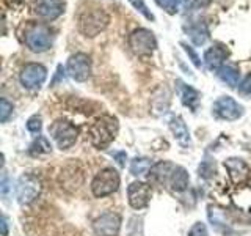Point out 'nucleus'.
Returning <instances> with one entry per match:
<instances>
[{"mask_svg": "<svg viewBox=\"0 0 251 236\" xmlns=\"http://www.w3.org/2000/svg\"><path fill=\"white\" fill-rule=\"evenodd\" d=\"M129 3L135 8V10L140 13V14H143L145 18L148 21H155V16L151 13V10L148 8V5L145 3V0H129Z\"/></svg>", "mask_w": 251, "mask_h": 236, "instance_id": "nucleus-24", "label": "nucleus"}, {"mask_svg": "<svg viewBox=\"0 0 251 236\" xmlns=\"http://www.w3.org/2000/svg\"><path fill=\"white\" fill-rule=\"evenodd\" d=\"M2 192H3V195H6V192H8V178H6V175H3V179H2Z\"/></svg>", "mask_w": 251, "mask_h": 236, "instance_id": "nucleus-33", "label": "nucleus"}, {"mask_svg": "<svg viewBox=\"0 0 251 236\" xmlns=\"http://www.w3.org/2000/svg\"><path fill=\"white\" fill-rule=\"evenodd\" d=\"M180 3L185 10H200V8H206L210 0H180Z\"/></svg>", "mask_w": 251, "mask_h": 236, "instance_id": "nucleus-27", "label": "nucleus"}, {"mask_svg": "<svg viewBox=\"0 0 251 236\" xmlns=\"http://www.w3.org/2000/svg\"><path fill=\"white\" fill-rule=\"evenodd\" d=\"M218 77H220V81L225 82L226 85L235 87V85H239L240 73H239V69L232 65H223L218 69Z\"/></svg>", "mask_w": 251, "mask_h": 236, "instance_id": "nucleus-21", "label": "nucleus"}, {"mask_svg": "<svg viewBox=\"0 0 251 236\" xmlns=\"http://www.w3.org/2000/svg\"><path fill=\"white\" fill-rule=\"evenodd\" d=\"M179 2L180 0H155V3L163 8L168 14H176L179 11Z\"/></svg>", "mask_w": 251, "mask_h": 236, "instance_id": "nucleus-25", "label": "nucleus"}, {"mask_svg": "<svg viewBox=\"0 0 251 236\" xmlns=\"http://www.w3.org/2000/svg\"><path fill=\"white\" fill-rule=\"evenodd\" d=\"M43 191V184L41 179L35 175H30L25 173L18 179V186H16V197H18V202L21 205H30L33 203L39 194Z\"/></svg>", "mask_w": 251, "mask_h": 236, "instance_id": "nucleus-5", "label": "nucleus"}, {"mask_svg": "<svg viewBox=\"0 0 251 236\" xmlns=\"http://www.w3.org/2000/svg\"><path fill=\"white\" fill-rule=\"evenodd\" d=\"M121 228V217L116 212H105L93 224V230L98 236H116Z\"/></svg>", "mask_w": 251, "mask_h": 236, "instance_id": "nucleus-12", "label": "nucleus"}, {"mask_svg": "<svg viewBox=\"0 0 251 236\" xmlns=\"http://www.w3.org/2000/svg\"><path fill=\"white\" fill-rule=\"evenodd\" d=\"M170 129L173 132V136L177 140L179 145L182 147H188L192 144V139H190V132H188L187 124L184 123V120L180 117H173L170 120Z\"/></svg>", "mask_w": 251, "mask_h": 236, "instance_id": "nucleus-17", "label": "nucleus"}, {"mask_svg": "<svg viewBox=\"0 0 251 236\" xmlns=\"http://www.w3.org/2000/svg\"><path fill=\"white\" fill-rule=\"evenodd\" d=\"M168 184L171 186L173 191L176 192H182L184 189H187L188 186V173L184 167H179V165H176L175 170H173L171 177H170V181Z\"/></svg>", "mask_w": 251, "mask_h": 236, "instance_id": "nucleus-19", "label": "nucleus"}, {"mask_svg": "<svg viewBox=\"0 0 251 236\" xmlns=\"http://www.w3.org/2000/svg\"><path fill=\"white\" fill-rule=\"evenodd\" d=\"M120 187V173L115 169H102L91 183V191L94 197H105L118 191Z\"/></svg>", "mask_w": 251, "mask_h": 236, "instance_id": "nucleus-3", "label": "nucleus"}, {"mask_svg": "<svg viewBox=\"0 0 251 236\" xmlns=\"http://www.w3.org/2000/svg\"><path fill=\"white\" fill-rule=\"evenodd\" d=\"M180 46L184 47V51L187 52V55L190 57V60H192V63L196 66V68H201V61H200V57H198V54L195 52V49L192 46H188L187 43H180Z\"/></svg>", "mask_w": 251, "mask_h": 236, "instance_id": "nucleus-28", "label": "nucleus"}, {"mask_svg": "<svg viewBox=\"0 0 251 236\" xmlns=\"http://www.w3.org/2000/svg\"><path fill=\"white\" fill-rule=\"evenodd\" d=\"M41 118H39L38 115H33L31 118H28V121H27V129L30 132H33V134H39V131H41Z\"/></svg>", "mask_w": 251, "mask_h": 236, "instance_id": "nucleus-29", "label": "nucleus"}, {"mask_svg": "<svg viewBox=\"0 0 251 236\" xmlns=\"http://www.w3.org/2000/svg\"><path fill=\"white\" fill-rule=\"evenodd\" d=\"M179 84V91H180V98H182V104L187 106L188 109L196 110V106L200 102V93L196 91L193 87L185 85L184 82L177 81Z\"/></svg>", "mask_w": 251, "mask_h": 236, "instance_id": "nucleus-18", "label": "nucleus"}, {"mask_svg": "<svg viewBox=\"0 0 251 236\" xmlns=\"http://www.w3.org/2000/svg\"><path fill=\"white\" fill-rule=\"evenodd\" d=\"M113 156L116 157V161H118V164L120 165H124L126 162V159H127V156H126V153H121V151H118V153H113Z\"/></svg>", "mask_w": 251, "mask_h": 236, "instance_id": "nucleus-32", "label": "nucleus"}, {"mask_svg": "<svg viewBox=\"0 0 251 236\" xmlns=\"http://www.w3.org/2000/svg\"><path fill=\"white\" fill-rule=\"evenodd\" d=\"M188 236H209L206 225H204L202 222L193 224V227L190 228V232H188Z\"/></svg>", "mask_w": 251, "mask_h": 236, "instance_id": "nucleus-30", "label": "nucleus"}, {"mask_svg": "<svg viewBox=\"0 0 251 236\" xmlns=\"http://www.w3.org/2000/svg\"><path fill=\"white\" fill-rule=\"evenodd\" d=\"M151 197H152L151 186L143 183V181H133V183H130V186L127 187L129 205L133 209L146 208L148 203L151 202Z\"/></svg>", "mask_w": 251, "mask_h": 236, "instance_id": "nucleus-11", "label": "nucleus"}, {"mask_svg": "<svg viewBox=\"0 0 251 236\" xmlns=\"http://www.w3.org/2000/svg\"><path fill=\"white\" fill-rule=\"evenodd\" d=\"M35 11L43 19L53 21L65 13V0H39Z\"/></svg>", "mask_w": 251, "mask_h": 236, "instance_id": "nucleus-14", "label": "nucleus"}, {"mask_svg": "<svg viewBox=\"0 0 251 236\" xmlns=\"http://www.w3.org/2000/svg\"><path fill=\"white\" fill-rule=\"evenodd\" d=\"M108 14L98 6H90L78 14V30L85 36H96L108 26Z\"/></svg>", "mask_w": 251, "mask_h": 236, "instance_id": "nucleus-2", "label": "nucleus"}, {"mask_svg": "<svg viewBox=\"0 0 251 236\" xmlns=\"http://www.w3.org/2000/svg\"><path fill=\"white\" fill-rule=\"evenodd\" d=\"M239 91L243 94V96H250V98H251V74L240 84Z\"/></svg>", "mask_w": 251, "mask_h": 236, "instance_id": "nucleus-31", "label": "nucleus"}, {"mask_svg": "<svg viewBox=\"0 0 251 236\" xmlns=\"http://www.w3.org/2000/svg\"><path fill=\"white\" fill-rule=\"evenodd\" d=\"M225 167L227 173H229V178L234 184L245 183L251 175V170L247 165V162L239 159V157H229L227 161H225Z\"/></svg>", "mask_w": 251, "mask_h": 236, "instance_id": "nucleus-13", "label": "nucleus"}, {"mask_svg": "<svg viewBox=\"0 0 251 236\" xmlns=\"http://www.w3.org/2000/svg\"><path fill=\"white\" fill-rule=\"evenodd\" d=\"M50 144L44 136H38V139H35L33 144L30 145V154L31 156H39V154H47L50 153Z\"/></svg>", "mask_w": 251, "mask_h": 236, "instance_id": "nucleus-23", "label": "nucleus"}, {"mask_svg": "<svg viewBox=\"0 0 251 236\" xmlns=\"http://www.w3.org/2000/svg\"><path fill=\"white\" fill-rule=\"evenodd\" d=\"M49 134L60 149H68L75 144L78 129L68 120H57L49 126Z\"/></svg>", "mask_w": 251, "mask_h": 236, "instance_id": "nucleus-4", "label": "nucleus"}, {"mask_svg": "<svg viewBox=\"0 0 251 236\" xmlns=\"http://www.w3.org/2000/svg\"><path fill=\"white\" fill-rule=\"evenodd\" d=\"M227 55H229V51L226 49V46L215 43L214 46H210L209 49L204 52V63H206V66L210 71H214V69L218 71L223 66V63L227 59Z\"/></svg>", "mask_w": 251, "mask_h": 236, "instance_id": "nucleus-16", "label": "nucleus"}, {"mask_svg": "<svg viewBox=\"0 0 251 236\" xmlns=\"http://www.w3.org/2000/svg\"><path fill=\"white\" fill-rule=\"evenodd\" d=\"M68 74L77 82H85L91 76V59L83 52L71 55L66 63Z\"/></svg>", "mask_w": 251, "mask_h": 236, "instance_id": "nucleus-7", "label": "nucleus"}, {"mask_svg": "<svg viewBox=\"0 0 251 236\" xmlns=\"http://www.w3.org/2000/svg\"><path fill=\"white\" fill-rule=\"evenodd\" d=\"M212 110L214 114L222 118V120H227V121H234V120H239V118L243 115V106L239 104L237 101L231 96H222L218 98L214 106H212Z\"/></svg>", "mask_w": 251, "mask_h": 236, "instance_id": "nucleus-9", "label": "nucleus"}, {"mask_svg": "<svg viewBox=\"0 0 251 236\" xmlns=\"http://www.w3.org/2000/svg\"><path fill=\"white\" fill-rule=\"evenodd\" d=\"M175 167H176V165H173L171 162H159L151 169V172H149V177H151L154 181H159V183H162V184L168 183Z\"/></svg>", "mask_w": 251, "mask_h": 236, "instance_id": "nucleus-20", "label": "nucleus"}, {"mask_svg": "<svg viewBox=\"0 0 251 236\" xmlns=\"http://www.w3.org/2000/svg\"><path fill=\"white\" fill-rule=\"evenodd\" d=\"M25 43L31 52L41 54L46 52L52 46V35L47 27L44 26H33L27 30Z\"/></svg>", "mask_w": 251, "mask_h": 236, "instance_id": "nucleus-8", "label": "nucleus"}, {"mask_svg": "<svg viewBox=\"0 0 251 236\" xmlns=\"http://www.w3.org/2000/svg\"><path fill=\"white\" fill-rule=\"evenodd\" d=\"M47 79V69L39 63H27L21 71V84L28 90H38Z\"/></svg>", "mask_w": 251, "mask_h": 236, "instance_id": "nucleus-10", "label": "nucleus"}, {"mask_svg": "<svg viewBox=\"0 0 251 236\" xmlns=\"http://www.w3.org/2000/svg\"><path fill=\"white\" fill-rule=\"evenodd\" d=\"M11 114H13V104L6 98H2L0 99V121L5 123Z\"/></svg>", "mask_w": 251, "mask_h": 236, "instance_id": "nucleus-26", "label": "nucleus"}, {"mask_svg": "<svg viewBox=\"0 0 251 236\" xmlns=\"http://www.w3.org/2000/svg\"><path fill=\"white\" fill-rule=\"evenodd\" d=\"M152 167L154 165L148 157H135V159L130 162V173L135 177H141V175H146L148 172H151Z\"/></svg>", "mask_w": 251, "mask_h": 236, "instance_id": "nucleus-22", "label": "nucleus"}, {"mask_svg": "<svg viewBox=\"0 0 251 236\" xmlns=\"http://www.w3.org/2000/svg\"><path fill=\"white\" fill-rule=\"evenodd\" d=\"M2 235L6 236L8 235V225H6V217L2 216Z\"/></svg>", "mask_w": 251, "mask_h": 236, "instance_id": "nucleus-34", "label": "nucleus"}, {"mask_svg": "<svg viewBox=\"0 0 251 236\" xmlns=\"http://www.w3.org/2000/svg\"><path fill=\"white\" fill-rule=\"evenodd\" d=\"M129 46L137 55H151L157 49V39L148 29H137L129 35Z\"/></svg>", "mask_w": 251, "mask_h": 236, "instance_id": "nucleus-6", "label": "nucleus"}, {"mask_svg": "<svg viewBox=\"0 0 251 236\" xmlns=\"http://www.w3.org/2000/svg\"><path fill=\"white\" fill-rule=\"evenodd\" d=\"M116 132H118V121L113 117L105 115V117L98 118V120L90 126L88 136L94 147L99 149H104L115 140Z\"/></svg>", "mask_w": 251, "mask_h": 236, "instance_id": "nucleus-1", "label": "nucleus"}, {"mask_svg": "<svg viewBox=\"0 0 251 236\" xmlns=\"http://www.w3.org/2000/svg\"><path fill=\"white\" fill-rule=\"evenodd\" d=\"M184 30L187 36L190 38V41L195 46H202L207 43L209 39V29H207V24L201 21V19H193L184 26Z\"/></svg>", "mask_w": 251, "mask_h": 236, "instance_id": "nucleus-15", "label": "nucleus"}]
</instances>
